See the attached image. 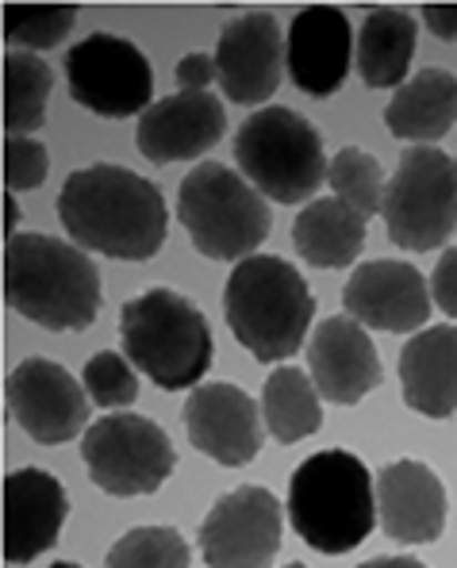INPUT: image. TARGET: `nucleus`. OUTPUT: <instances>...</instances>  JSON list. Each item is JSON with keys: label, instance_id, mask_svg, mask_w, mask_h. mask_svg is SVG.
<instances>
[{"label": "nucleus", "instance_id": "f257e3e1", "mask_svg": "<svg viewBox=\"0 0 457 568\" xmlns=\"http://www.w3.org/2000/svg\"><path fill=\"white\" fill-rule=\"evenodd\" d=\"M58 215L65 235L81 250L115 257V262H146L162 250L170 212L154 181L128 165H85L65 178L58 192Z\"/></svg>", "mask_w": 457, "mask_h": 568}, {"label": "nucleus", "instance_id": "f03ea898", "mask_svg": "<svg viewBox=\"0 0 457 568\" xmlns=\"http://www.w3.org/2000/svg\"><path fill=\"white\" fill-rule=\"evenodd\" d=\"M4 300L43 331H85L101 315V273L78 242L20 231L4 242Z\"/></svg>", "mask_w": 457, "mask_h": 568}, {"label": "nucleus", "instance_id": "7ed1b4c3", "mask_svg": "<svg viewBox=\"0 0 457 568\" xmlns=\"http://www.w3.org/2000/svg\"><path fill=\"white\" fill-rule=\"evenodd\" d=\"M288 519L315 554H351L377 526V480L351 449L312 454L288 480Z\"/></svg>", "mask_w": 457, "mask_h": 568}, {"label": "nucleus", "instance_id": "20e7f679", "mask_svg": "<svg viewBox=\"0 0 457 568\" xmlns=\"http://www.w3.org/2000/svg\"><path fill=\"white\" fill-rule=\"evenodd\" d=\"M223 315L235 342L254 362L293 357L315 320V296L293 262L277 254H254L238 262L223 288Z\"/></svg>", "mask_w": 457, "mask_h": 568}, {"label": "nucleus", "instance_id": "39448f33", "mask_svg": "<svg viewBox=\"0 0 457 568\" xmlns=\"http://www.w3.org/2000/svg\"><path fill=\"white\" fill-rule=\"evenodd\" d=\"M123 357L154 381L177 392L201 384L212 365V327L189 296L173 288H146L120 307Z\"/></svg>", "mask_w": 457, "mask_h": 568}, {"label": "nucleus", "instance_id": "423d86ee", "mask_svg": "<svg viewBox=\"0 0 457 568\" xmlns=\"http://www.w3.org/2000/svg\"><path fill=\"white\" fill-rule=\"evenodd\" d=\"M177 220L212 262H246L270 239L273 215L251 181L223 162H201L177 192Z\"/></svg>", "mask_w": 457, "mask_h": 568}, {"label": "nucleus", "instance_id": "0eeeda50", "mask_svg": "<svg viewBox=\"0 0 457 568\" xmlns=\"http://www.w3.org/2000/svg\"><path fill=\"white\" fill-rule=\"evenodd\" d=\"M235 162L243 178L273 204H304L327 181L319 131L285 104L262 108L238 128Z\"/></svg>", "mask_w": 457, "mask_h": 568}, {"label": "nucleus", "instance_id": "6e6552de", "mask_svg": "<svg viewBox=\"0 0 457 568\" xmlns=\"http://www.w3.org/2000/svg\"><path fill=\"white\" fill-rule=\"evenodd\" d=\"M380 220L400 250L443 246L457 231V158L438 146H407L385 189Z\"/></svg>", "mask_w": 457, "mask_h": 568}, {"label": "nucleus", "instance_id": "1a4fd4ad", "mask_svg": "<svg viewBox=\"0 0 457 568\" xmlns=\"http://www.w3.org/2000/svg\"><path fill=\"white\" fill-rule=\"evenodd\" d=\"M81 462L89 480L108 496H154L177 465L170 434L146 415L108 412L85 430Z\"/></svg>", "mask_w": 457, "mask_h": 568}, {"label": "nucleus", "instance_id": "9d476101", "mask_svg": "<svg viewBox=\"0 0 457 568\" xmlns=\"http://www.w3.org/2000/svg\"><path fill=\"white\" fill-rule=\"evenodd\" d=\"M65 81L70 97L101 120L143 115L154 93V70L146 54L131 39L108 31L85 36L65 50Z\"/></svg>", "mask_w": 457, "mask_h": 568}, {"label": "nucleus", "instance_id": "9b49d317", "mask_svg": "<svg viewBox=\"0 0 457 568\" xmlns=\"http://www.w3.org/2000/svg\"><path fill=\"white\" fill-rule=\"evenodd\" d=\"M281 549V504L270 488L243 484L212 504L201 523L207 568H270Z\"/></svg>", "mask_w": 457, "mask_h": 568}, {"label": "nucleus", "instance_id": "f8f14e48", "mask_svg": "<svg viewBox=\"0 0 457 568\" xmlns=\"http://www.w3.org/2000/svg\"><path fill=\"white\" fill-rule=\"evenodd\" d=\"M4 399L12 419L39 442L62 446L89 430V392L85 384L51 357H23L4 381Z\"/></svg>", "mask_w": 457, "mask_h": 568}, {"label": "nucleus", "instance_id": "ddd939ff", "mask_svg": "<svg viewBox=\"0 0 457 568\" xmlns=\"http://www.w3.org/2000/svg\"><path fill=\"white\" fill-rule=\"evenodd\" d=\"M346 315L357 320L369 331H388V334H407L423 331L430 320V281H423V273L407 262H365L351 273L343 288Z\"/></svg>", "mask_w": 457, "mask_h": 568}, {"label": "nucleus", "instance_id": "4468645a", "mask_svg": "<svg viewBox=\"0 0 457 568\" xmlns=\"http://www.w3.org/2000/svg\"><path fill=\"white\" fill-rule=\"evenodd\" d=\"M220 89L231 104L257 108L281 89L285 73V39L270 12H246L220 31L215 43Z\"/></svg>", "mask_w": 457, "mask_h": 568}, {"label": "nucleus", "instance_id": "2eb2a0df", "mask_svg": "<svg viewBox=\"0 0 457 568\" xmlns=\"http://www.w3.org/2000/svg\"><path fill=\"white\" fill-rule=\"evenodd\" d=\"M181 419H185L189 442L223 469H243L262 449V412L243 388L227 381L193 388Z\"/></svg>", "mask_w": 457, "mask_h": 568}, {"label": "nucleus", "instance_id": "dca6fc26", "mask_svg": "<svg viewBox=\"0 0 457 568\" xmlns=\"http://www.w3.org/2000/svg\"><path fill=\"white\" fill-rule=\"evenodd\" d=\"M354 62V31L343 8L307 4L293 16L285 36V70L301 93L323 100L343 89Z\"/></svg>", "mask_w": 457, "mask_h": 568}, {"label": "nucleus", "instance_id": "f3484780", "mask_svg": "<svg viewBox=\"0 0 457 568\" xmlns=\"http://www.w3.org/2000/svg\"><path fill=\"white\" fill-rule=\"evenodd\" d=\"M227 131V112L215 93H170L139 115V154L154 165L185 162L212 150Z\"/></svg>", "mask_w": 457, "mask_h": 568}, {"label": "nucleus", "instance_id": "a211bd4d", "mask_svg": "<svg viewBox=\"0 0 457 568\" xmlns=\"http://www.w3.org/2000/svg\"><path fill=\"white\" fill-rule=\"evenodd\" d=\"M307 369L323 399L354 407L380 384V357L365 327L351 315H331L307 342Z\"/></svg>", "mask_w": 457, "mask_h": 568}, {"label": "nucleus", "instance_id": "6ab92c4d", "mask_svg": "<svg viewBox=\"0 0 457 568\" xmlns=\"http://www.w3.org/2000/svg\"><path fill=\"white\" fill-rule=\"evenodd\" d=\"M70 499L47 469H16L4 476V561L28 565L58 541Z\"/></svg>", "mask_w": 457, "mask_h": 568}, {"label": "nucleus", "instance_id": "aec40b11", "mask_svg": "<svg viewBox=\"0 0 457 568\" xmlns=\"http://www.w3.org/2000/svg\"><path fill=\"white\" fill-rule=\"evenodd\" d=\"M377 515L393 541L430 546L446 526V488L423 462H393L377 473Z\"/></svg>", "mask_w": 457, "mask_h": 568}, {"label": "nucleus", "instance_id": "412c9836", "mask_svg": "<svg viewBox=\"0 0 457 568\" xmlns=\"http://www.w3.org/2000/svg\"><path fill=\"white\" fill-rule=\"evenodd\" d=\"M404 404L423 419L457 412V327H423L400 349Z\"/></svg>", "mask_w": 457, "mask_h": 568}, {"label": "nucleus", "instance_id": "4be33fe9", "mask_svg": "<svg viewBox=\"0 0 457 568\" xmlns=\"http://www.w3.org/2000/svg\"><path fill=\"white\" fill-rule=\"evenodd\" d=\"M457 123V78L450 70L427 65L412 81H404L385 108V128L393 139L430 146Z\"/></svg>", "mask_w": 457, "mask_h": 568}, {"label": "nucleus", "instance_id": "5701e85b", "mask_svg": "<svg viewBox=\"0 0 457 568\" xmlns=\"http://www.w3.org/2000/svg\"><path fill=\"white\" fill-rule=\"evenodd\" d=\"M365 215L354 212L346 200L323 196L301 207L293 223V246L304 265L315 270H346L362 257L365 246Z\"/></svg>", "mask_w": 457, "mask_h": 568}, {"label": "nucleus", "instance_id": "b1692460", "mask_svg": "<svg viewBox=\"0 0 457 568\" xmlns=\"http://www.w3.org/2000/svg\"><path fill=\"white\" fill-rule=\"evenodd\" d=\"M419 23L404 8H373L357 36V73L369 89H400L415 58Z\"/></svg>", "mask_w": 457, "mask_h": 568}, {"label": "nucleus", "instance_id": "393cba45", "mask_svg": "<svg viewBox=\"0 0 457 568\" xmlns=\"http://www.w3.org/2000/svg\"><path fill=\"white\" fill-rule=\"evenodd\" d=\"M319 388H315L312 373L296 369V365H281L262 384V419L270 426L273 442L293 446L301 438H312L323 426Z\"/></svg>", "mask_w": 457, "mask_h": 568}, {"label": "nucleus", "instance_id": "a878e982", "mask_svg": "<svg viewBox=\"0 0 457 568\" xmlns=\"http://www.w3.org/2000/svg\"><path fill=\"white\" fill-rule=\"evenodd\" d=\"M54 89V70L47 58L12 50L4 54V131L35 135L47 123V100Z\"/></svg>", "mask_w": 457, "mask_h": 568}, {"label": "nucleus", "instance_id": "bb28decb", "mask_svg": "<svg viewBox=\"0 0 457 568\" xmlns=\"http://www.w3.org/2000/svg\"><path fill=\"white\" fill-rule=\"evenodd\" d=\"M327 181H331V192H335L338 200H346L354 212H362L365 220L377 215L380 204H385V189H388L385 170H380L377 158L362 146L338 150L327 165Z\"/></svg>", "mask_w": 457, "mask_h": 568}, {"label": "nucleus", "instance_id": "cd10ccee", "mask_svg": "<svg viewBox=\"0 0 457 568\" xmlns=\"http://www.w3.org/2000/svg\"><path fill=\"white\" fill-rule=\"evenodd\" d=\"M189 541L173 526H135L104 557V568H189Z\"/></svg>", "mask_w": 457, "mask_h": 568}, {"label": "nucleus", "instance_id": "c85d7f7f", "mask_svg": "<svg viewBox=\"0 0 457 568\" xmlns=\"http://www.w3.org/2000/svg\"><path fill=\"white\" fill-rule=\"evenodd\" d=\"M78 23V4H4V43L28 54L62 43Z\"/></svg>", "mask_w": 457, "mask_h": 568}, {"label": "nucleus", "instance_id": "c756f323", "mask_svg": "<svg viewBox=\"0 0 457 568\" xmlns=\"http://www.w3.org/2000/svg\"><path fill=\"white\" fill-rule=\"evenodd\" d=\"M81 384H85L89 399L104 412H120V407H131L139 399V377L131 369V362L115 349H101L97 357H89L85 373H81Z\"/></svg>", "mask_w": 457, "mask_h": 568}, {"label": "nucleus", "instance_id": "7c9ffc66", "mask_svg": "<svg viewBox=\"0 0 457 568\" xmlns=\"http://www.w3.org/2000/svg\"><path fill=\"white\" fill-rule=\"evenodd\" d=\"M51 170V154L43 142L28 135H8L4 139V185L8 192H31L47 181Z\"/></svg>", "mask_w": 457, "mask_h": 568}, {"label": "nucleus", "instance_id": "2f4dec72", "mask_svg": "<svg viewBox=\"0 0 457 568\" xmlns=\"http://www.w3.org/2000/svg\"><path fill=\"white\" fill-rule=\"evenodd\" d=\"M173 78H177L181 93H212V81H220V70H215V54H204V50H193V54H185L177 62V70H173Z\"/></svg>", "mask_w": 457, "mask_h": 568}, {"label": "nucleus", "instance_id": "473e14b6", "mask_svg": "<svg viewBox=\"0 0 457 568\" xmlns=\"http://www.w3.org/2000/svg\"><path fill=\"white\" fill-rule=\"evenodd\" d=\"M430 296L450 320H457V246L438 257L435 273H430Z\"/></svg>", "mask_w": 457, "mask_h": 568}, {"label": "nucleus", "instance_id": "72a5a7b5", "mask_svg": "<svg viewBox=\"0 0 457 568\" xmlns=\"http://www.w3.org/2000/svg\"><path fill=\"white\" fill-rule=\"evenodd\" d=\"M423 23L435 39L457 43V4H423Z\"/></svg>", "mask_w": 457, "mask_h": 568}, {"label": "nucleus", "instance_id": "f704fd0d", "mask_svg": "<svg viewBox=\"0 0 457 568\" xmlns=\"http://www.w3.org/2000/svg\"><path fill=\"white\" fill-rule=\"evenodd\" d=\"M357 568H427V565L415 561V557H373V561H365Z\"/></svg>", "mask_w": 457, "mask_h": 568}, {"label": "nucleus", "instance_id": "c9c22d12", "mask_svg": "<svg viewBox=\"0 0 457 568\" xmlns=\"http://www.w3.org/2000/svg\"><path fill=\"white\" fill-rule=\"evenodd\" d=\"M16 220H20V204H16V192H8L4 196V235L16 239L20 231H16Z\"/></svg>", "mask_w": 457, "mask_h": 568}, {"label": "nucleus", "instance_id": "e433bc0d", "mask_svg": "<svg viewBox=\"0 0 457 568\" xmlns=\"http://www.w3.org/2000/svg\"><path fill=\"white\" fill-rule=\"evenodd\" d=\"M47 568H81V565H73V561H54V565H47Z\"/></svg>", "mask_w": 457, "mask_h": 568}, {"label": "nucleus", "instance_id": "4c0bfd02", "mask_svg": "<svg viewBox=\"0 0 457 568\" xmlns=\"http://www.w3.org/2000/svg\"><path fill=\"white\" fill-rule=\"evenodd\" d=\"M285 568H307V565H301V561H293V565H285Z\"/></svg>", "mask_w": 457, "mask_h": 568}]
</instances>
